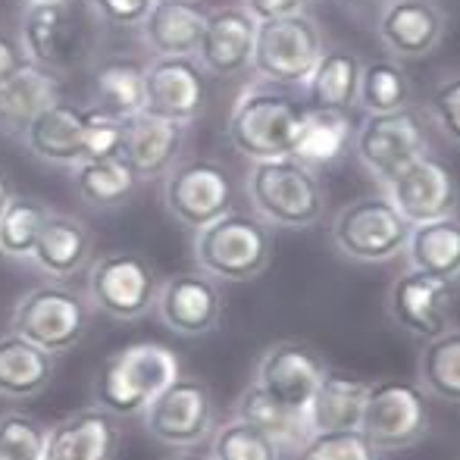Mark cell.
Returning <instances> with one entry per match:
<instances>
[{"label": "cell", "mask_w": 460, "mask_h": 460, "mask_svg": "<svg viewBox=\"0 0 460 460\" xmlns=\"http://www.w3.org/2000/svg\"><path fill=\"white\" fill-rule=\"evenodd\" d=\"M103 22L88 0L29 4L19 16V48L25 60L50 69L54 75L82 73L101 50Z\"/></svg>", "instance_id": "6da1fadb"}, {"label": "cell", "mask_w": 460, "mask_h": 460, "mask_svg": "<svg viewBox=\"0 0 460 460\" xmlns=\"http://www.w3.org/2000/svg\"><path fill=\"white\" fill-rule=\"evenodd\" d=\"M304 110L307 103L291 94V88L254 79L248 88L238 92L235 103H232L226 138L251 164L291 157V145H295Z\"/></svg>", "instance_id": "7a4b0ae2"}, {"label": "cell", "mask_w": 460, "mask_h": 460, "mask_svg": "<svg viewBox=\"0 0 460 460\" xmlns=\"http://www.w3.org/2000/svg\"><path fill=\"white\" fill-rule=\"evenodd\" d=\"M244 194L254 217L270 229H314L326 213V188L320 182V172L297 164L295 157L251 164Z\"/></svg>", "instance_id": "3957f363"}, {"label": "cell", "mask_w": 460, "mask_h": 460, "mask_svg": "<svg viewBox=\"0 0 460 460\" xmlns=\"http://www.w3.org/2000/svg\"><path fill=\"white\" fill-rule=\"evenodd\" d=\"M176 376H182V364L172 348L135 341L101 364L94 376V401L113 417H138Z\"/></svg>", "instance_id": "277c9868"}, {"label": "cell", "mask_w": 460, "mask_h": 460, "mask_svg": "<svg viewBox=\"0 0 460 460\" xmlns=\"http://www.w3.org/2000/svg\"><path fill=\"white\" fill-rule=\"evenodd\" d=\"M191 257L200 273L223 282H251L273 261V232L254 213H235L200 226L191 238Z\"/></svg>", "instance_id": "5b68a950"}, {"label": "cell", "mask_w": 460, "mask_h": 460, "mask_svg": "<svg viewBox=\"0 0 460 460\" xmlns=\"http://www.w3.org/2000/svg\"><path fill=\"white\" fill-rule=\"evenodd\" d=\"M92 326V304L82 291L63 282H44L29 288L10 314V332L29 339L54 358L75 351Z\"/></svg>", "instance_id": "8992f818"}, {"label": "cell", "mask_w": 460, "mask_h": 460, "mask_svg": "<svg viewBox=\"0 0 460 460\" xmlns=\"http://www.w3.org/2000/svg\"><path fill=\"white\" fill-rule=\"evenodd\" d=\"M351 147L376 188H385L417 160L429 157L423 113L413 107L394 110V113H364L360 126L354 128Z\"/></svg>", "instance_id": "52a82bcc"}, {"label": "cell", "mask_w": 460, "mask_h": 460, "mask_svg": "<svg viewBox=\"0 0 460 460\" xmlns=\"http://www.w3.org/2000/svg\"><path fill=\"white\" fill-rule=\"evenodd\" d=\"M323 50H326V41H323L320 22L307 10L267 19V22H257L251 73L270 85L304 88Z\"/></svg>", "instance_id": "ba28073f"}, {"label": "cell", "mask_w": 460, "mask_h": 460, "mask_svg": "<svg viewBox=\"0 0 460 460\" xmlns=\"http://www.w3.org/2000/svg\"><path fill=\"white\" fill-rule=\"evenodd\" d=\"M407 232H411V226L404 223V217L394 210V204L379 188H376V194H364V198L345 204L329 226L332 248L345 261L367 263V267L398 261L404 254Z\"/></svg>", "instance_id": "9c48e42d"}, {"label": "cell", "mask_w": 460, "mask_h": 460, "mask_svg": "<svg viewBox=\"0 0 460 460\" xmlns=\"http://www.w3.org/2000/svg\"><path fill=\"white\" fill-rule=\"evenodd\" d=\"M160 276L138 251H110L88 267V304L103 316L135 323L154 310Z\"/></svg>", "instance_id": "30bf717a"}, {"label": "cell", "mask_w": 460, "mask_h": 460, "mask_svg": "<svg viewBox=\"0 0 460 460\" xmlns=\"http://www.w3.org/2000/svg\"><path fill=\"white\" fill-rule=\"evenodd\" d=\"M360 432L382 455L411 448L429 432V394L407 379L369 382Z\"/></svg>", "instance_id": "8fae6325"}, {"label": "cell", "mask_w": 460, "mask_h": 460, "mask_svg": "<svg viewBox=\"0 0 460 460\" xmlns=\"http://www.w3.org/2000/svg\"><path fill=\"white\" fill-rule=\"evenodd\" d=\"M164 210L179 226L198 232L200 226L232 210V182L223 164L207 157L179 160L160 182Z\"/></svg>", "instance_id": "7c38bea8"}, {"label": "cell", "mask_w": 460, "mask_h": 460, "mask_svg": "<svg viewBox=\"0 0 460 460\" xmlns=\"http://www.w3.org/2000/svg\"><path fill=\"white\" fill-rule=\"evenodd\" d=\"M145 429L166 448H194L213 429V394L198 376H176L151 404L141 411Z\"/></svg>", "instance_id": "4fadbf2b"}, {"label": "cell", "mask_w": 460, "mask_h": 460, "mask_svg": "<svg viewBox=\"0 0 460 460\" xmlns=\"http://www.w3.org/2000/svg\"><path fill=\"white\" fill-rule=\"evenodd\" d=\"M154 314L170 332L182 335V339H204V335L217 332L223 323V291L200 270L172 273L160 279Z\"/></svg>", "instance_id": "5bb4252c"}, {"label": "cell", "mask_w": 460, "mask_h": 460, "mask_svg": "<svg viewBox=\"0 0 460 460\" xmlns=\"http://www.w3.org/2000/svg\"><path fill=\"white\" fill-rule=\"evenodd\" d=\"M451 304H455L451 282L411 267L392 279L385 295V310L394 326L423 341L438 339L451 329Z\"/></svg>", "instance_id": "9a60e30c"}, {"label": "cell", "mask_w": 460, "mask_h": 460, "mask_svg": "<svg viewBox=\"0 0 460 460\" xmlns=\"http://www.w3.org/2000/svg\"><path fill=\"white\" fill-rule=\"evenodd\" d=\"M204 75L207 73L194 57H151L145 63V110L141 113L191 126L204 113Z\"/></svg>", "instance_id": "2e32d148"}, {"label": "cell", "mask_w": 460, "mask_h": 460, "mask_svg": "<svg viewBox=\"0 0 460 460\" xmlns=\"http://www.w3.org/2000/svg\"><path fill=\"white\" fill-rule=\"evenodd\" d=\"M326 360L320 358V351L304 341L285 339L270 345L261 354L254 369V382L267 394H273L276 401L295 407V411L307 413L314 392L320 385V379L326 376Z\"/></svg>", "instance_id": "e0dca14e"}, {"label": "cell", "mask_w": 460, "mask_h": 460, "mask_svg": "<svg viewBox=\"0 0 460 460\" xmlns=\"http://www.w3.org/2000/svg\"><path fill=\"white\" fill-rule=\"evenodd\" d=\"M448 29L445 10L436 0H382L376 35L392 60H423L438 50Z\"/></svg>", "instance_id": "ac0fdd59"}, {"label": "cell", "mask_w": 460, "mask_h": 460, "mask_svg": "<svg viewBox=\"0 0 460 460\" xmlns=\"http://www.w3.org/2000/svg\"><path fill=\"white\" fill-rule=\"evenodd\" d=\"M254 38H257V19L242 4L213 6V10H207L204 38H200V48L194 54V60L200 63V69L207 75L235 79V75L251 73Z\"/></svg>", "instance_id": "d6986e66"}, {"label": "cell", "mask_w": 460, "mask_h": 460, "mask_svg": "<svg viewBox=\"0 0 460 460\" xmlns=\"http://www.w3.org/2000/svg\"><path fill=\"white\" fill-rule=\"evenodd\" d=\"M379 191L392 200L394 210L404 217L407 226H420V223H429V219L457 213V198H460L451 170L442 160L432 157V154L417 160L411 170H404L394 182H388Z\"/></svg>", "instance_id": "ffe728a7"}, {"label": "cell", "mask_w": 460, "mask_h": 460, "mask_svg": "<svg viewBox=\"0 0 460 460\" xmlns=\"http://www.w3.org/2000/svg\"><path fill=\"white\" fill-rule=\"evenodd\" d=\"M122 445L119 417L103 407H82L48 426L41 460H116Z\"/></svg>", "instance_id": "44dd1931"}, {"label": "cell", "mask_w": 460, "mask_h": 460, "mask_svg": "<svg viewBox=\"0 0 460 460\" xmlns=\"http://www.w3.org/2000/svg\"><path fill=\"white\" fill-rule=\"evenodd\" d=\"M188 138V126L172 119H160L151 113H138L126 119V145L122 160L132 166L138 182L145 179H164L182 157Z\"/></svg>", "instance_id": "7402d4cb"}, {"label": "cell", "mask_w": 460, "mask_h": 460, "mask_svg": "<svg viewBox=\"0 0 460 460\" xmlns=\"http://www.w3.org/2000/svg\"><path fill=\"white\" fill-rule=\"evenodd\" d=\"M19 141L41 164L73 170L85 160V107H75L69 101L50 103L31 119Z\"/></svg>", "instance_id": "603a6c76"}, {"label": "cell", "mask_w": 460, "mask_h": 460, "mask_svg": "<svg viewBox=\"0 0 460 460\" xmlns=\"http://www.w3.org/2000/svg\"><path fill=\"white\" fill-rule=\"evenodd\" d=\"M92 254H94L92 229L79 217H73V213L50 210L29 263L38 273L50 276V282H66V279L82 273L85 267H92Z\"/></svg>", "instance_id": "cb8c5ba5"}, {"label": "cell", "mask_w": 460, "mask_h": 460, "mask_svg": "<svg viewBox=\"0 0 460 460\" xmlns=\"http://www.w3.org/2000/svg\"><path fill=\"white\" fill-rule=\"evenodd\" d=\"M57 101H63L60 75L25 60L10 79L0 82V135L19 141L31 119Z\"/></svg>", "instance_id": "d4e9b609"}, {"label": "cell", "mask_w": 460, "mask_h": 460, "mask_svg": "<svg viewBox=\"0 0 460 460\" xmlns=\"http://www.w3.org/2000/svg\"><path fill=\"white\" fill-rule=\"evenodd\" d=\"M207 25V6L198 0H154L147 19L138 25L151 57H194Z\"/></svg>", "instance_id": "484cf974"}, {"label": "cell", "mask_w": 460, "mask_h": 460, "mask_svg": "<svg viewBox=\"0 0 460 460\" xmlns=\"http://www.w3.org/2000/svg\"><path fill=\"white\" fill-rule=\"evenodd\" d=\"M57 376V358L16 332L0 335V398H38Z\"/></svg>", "instance_id": "4316f807"}, {"label": "cell", "mask_w": 460, "mask_h": 460, "mask_svg": "<svg viewBox=\"0 0 460 460\" xmlns=\"http://www.w3.org/2000/svg\"><path fill=\"white\" fill-rule=\"evenodd\" d=\"M404 261L411 270L429 273L442 282H460V217L429 219V223L411 226L404 244Z\"/></svg>", "instance_id": "83f0119b"}, {"label": "cell", "mask_w": 460, "mask_h": 460, "mask_svg": "<svg viewBox=\"0 0 460 460\" xmlns=\"http://www.w3.org/2000/svg\"><path fill=\"white\" fill-rule=\"evenodd\" d=\"M354 145V126L345 110H320L307 107L301 116V126L295 132L291 157L310 170H323L341 160Z\"/></svg>", "instance_id": "f1b7e54d"}, {"label": "cell", "mask_w": 460, "mask_h": 460, "mask_svg": "<svg viewBox=\"0 0 460 460\" xmlns=\"http://www.w3.org/2000/svg\"><path fill=\"white\" fill-rule=\"evenodd\" d=\"M369 382L351 373H335L326 369L314 392V401L307 407V423L314 432H332V429H360L364 417Z\"/></svg>", "instance_id": "f546056e"}, {"label": "cell", "mask_w": 460, "mask_h": 460, "mask_svg": "<svg viewBox=\"0 0 460 460\" xmlns=\"http://www.w3.org/2000/svg\"><path fill=\"white\" fill-rule=\"evenodd\" d=\"M360 60L348 48H326L320 63L314 66L310 79L304 82V103L320 110H351L358 107V88H360Z\"/></svg>", "instance_id": "4dcf8cb0"}, {"label": "cell", "mask_w": 460, "mask_h": 460, "mask_svg": "<svg viewBox=\"0 0 460 460\" xmlns=\"http://www.w3.org/2000/svg\"><path fill=\"white\" fill-rule=\"evenodd\" d=\"M232 417L248 420V423L257 426L263 436L273 438L279 448L295 451V455L304 448V442L314 436V429H310V423H307V413H301V411H295V407L276 401L273 394L263 392L257 382H251V385L238 394L235 413H232Z\"/></svg>", "instance_id": "1f68e13d"}, {"label": "cell", "mask_w": 460, "mask_h": 460, "mask_svg": "<svg viewBox=\"0 0 460 460\" xmlns=\"http://www.w3.org/2000/svg\"><path fill=\"white\" fill-rule=\"evenodd\" d=\"M92 107L119 119H132L145 110V63L132 57H107L92 73Z\"/></svg>", "instance_id": "d6a6232c"}, {"label": "cell", "mask_w": 460, "mask_h": 460, "mask_svg": "<svg viewBox=\"0 0 460 460\" xmlns=\"http://www.w3.org/2000/svg\"><path fill=\"white\" fill-rule=\"evenodd\" d=\"M69 172H73V188L79 200L94 210H116L138 188V176L122 157L82 160Z\"/></svg>", "instance_id": "836d02e7"}, {"label": "cell", "mask_w": 460, "mask_h": 460, "mask_svg": "<svg viewBox=\"0 0 460 460\" xmlns=\"http://www.w3.org/2000/svg\"><path fill=\"white\" fill-rule=\"evenodd\" d=\"M417 376L429 398L460 404V329L451 326L438 339L426 341L417 360Z\"/></svg>", "instance_id": "e575fe53"}, {"label": "cell", "mask_w": 460, "mask_h": 460, "mask_svg": "<svg viewBox=\"0 0 460 460\" xmlns=\"http://www.w3.org/2000/svg\"><path fill=\"white\" fill-rule=\"evenodd\" d=\"M48 217L50 207L44 200L13 194L6 210L0 213V254L10 261H31V251H35Z\"/></svg>", "instance_id": "d590c367"}, {"label": "cell", "mask_w": 460, "mask_h": 460, "mask_svg": "<svg viewBox=\"0 0 460 460\" xmlns=\"http://www.w3.org/2000/svg\"><path fill=\"white\" fill-rule=\"evenodd\" d=\"M358 107L364 113H394L411 107V79L398 60H369L360 69Z\"/></svg>", "instance_id": "8d00e7d4"}, {"label": "cell", "mask_w": 460, "mask_h": 460, "mask_svg": "<svg viewBox=\"0 0 460 460\" xmlns=\"http://www.w3.org/2000/svg\"><path fill=\"white\" fill-rule=\"evenodd\" d=\"M213 460H282V448L248 420L232 417L217 426L210 438Z\"/></svg>", "instance_id": "74e56055"}, {"label": "cell", "mask_w": 460, "mask_h": 460, "mask_svg": "<svg viewBox=\"0 0 460 460\" xmlns=\"http://www.w3.org/2000/svg\"><path fill=\"white\" fill-rule=\"evenodd\" d=\"M48 426L25 411L0 413V460H41Z\"/></svg>", "instance_id": "f35d334b"}, {"label": "cell", "mask_w": 460, "mask_h": 460, "mask_svg": "<svg viewBox=\"0 0 460 460\" xmlns=\"http://www.w3.org/2000/svg\"><path fill=\"white\" fill-rule=\"evenodd\" d=\"M297 460H382V451L360 429H332L314 432Z\"/></svg>", "instance_id": "ab89813d"}, {"label": "cell", "mask_w": 460, "mask_h": 460, "mask_svg": "<svg viewBox=\"0 0 460 460\" xmlns=\"http://www.w3.org/2000/svg\"><path fill=\"white\" fill-rule=\"evenodd\" d=\"M126 145V119L101 107H85V160L122 157Z\"/></svg>", "instance_id": "60d3db41"}, {"label": "cell", "mask_w": 460, "mask_h": 460, "mask_svg": "<svg viewBox=\"0 0 460 460\" xmlns=\"http://www.w3.org/2000/svg\"><path fill=\"white\" fill-rule=\"evenodd\" d=\"M426 119L460 147V73H448L436 82L426 101Z\"/></svg>", "instance_id": "b9f144b4"}, {"label": "cell", "mask_w": 460, "mask_h": 460, "mask_svg": "<svg viewBox=\"0 0 460 460\" xmlns=\"http://www.w3.org/2000/svg\"><path fill=\"white\" fill-rule=\"evenodd\" d=\"M103 25L116 29H138L151 13L154 0H88Z\"/></svg>", "instance_id": "7bdbcfd3"}, {"label": "cell", "mask_w": 460, "mask_h": 460, "mask_svg": "<svg viewBox=\"0 0 460 460\" xmlns=\"http://www.w3.org/2000/svg\"><path fill=\"white\" fill-rule=\"evenodd\" d=\"M242 6L257 19V22H267V19L291 16V13L307 10V0H242Z\"/></svg>", "instance_id": "ee69618b"}, {"label": "cell", "mask_w": 460, "mask_h": 460, "mask_svg": "<svg viewBox=\"0 0 460 460\" xmlns=\"http://www.w3.org/2000/svg\"><path fill=\"white\" fill-rule=\"evenodd\" d=\"M25 63V54L19 48V38H10L0 31V82H6Z\"/></svg>", "instance_id": "f6af8a7d"}, {"label": "cell", "mask_w": 460, "mask_h": 460, "mask_svg": "<svg viewBox=\"0 0 460 460\" xmlns=\"http://www.w3.org/2000/svg\"><path fill=\"white\" fill-rule=\"evenodd\" d=\"M13 182H10V176H6V170L0 166V213L6 210V204H10V198H13Z\"/></svg>", "instance_id": "bcb514c9"}, {"label": "cell", "mask_w": 460, "mask_h": 460, "mask_svg": "<svg viewBox=\"0 0 460 460\" xmlns=\"http://www.w3.org/2000/svg\"><path fill=\"white\" fill-rule=\"evenodd\" d=\"M172 460H213V457L210 451H198V445H194V448H182Z\"/></svg>", "instance_id": "7dc6e473"}, {"label": "cell", "mask_w": 460, "mask_h": 460, "mask_svg": "<svg viewBox=\"0 0 460 460\" xmlns=\"http://www.w3.org/2000/svg\"><path fill=\"white\" fill-rule=\"evenodd\" d=\"M29 4H54V0H22V6H29Z\"/></svg>", "instance_id": "c3c4849f"}, {"label": "cell", "mask_w": 460, "mask_h": 460, "mask_svg": "<svg viewBox=\"0 0 460 460\" xmlns=\"http://www.w3.org/2000/svg\"><path fill=\"white\" fill-rule=\"evenodd\" d=\"M307 4H316V0H307Z\"/></svg>", "instance_id": "681fc988"}]
</instances>
